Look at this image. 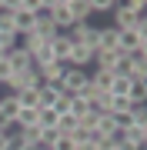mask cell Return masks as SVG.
Here are the masks:
<instances>
[{
	"label": "cell",
	"instance_id": "1",
	"mask_svg": "<svg viewBox=\"0 0 147 150\" xmlns=\"http://www.w3.org/2000/svg\"><path fill=\"white\" fill-rule=\"evenodd\" d=\"M50 20H54V27L64 33V30H70L74 27V13H70V4H67V0H54V4H50Z\"/></svg>",
	"mask_w": 147,
	"mask_h": 150
},
{
	"label": "cell",
	"instance_id": "2",
	"mask_svg": "<svg viewBox=\"0 0 147 150\" xmlns=\"http://www.w3.org/2000/svg\"><path fill=\"white\" fill-rule=\"evenodd\" d=\"M60 87H64V93H70L77 97L87 87V70H77V67H67V74H64V80H60Z\"/></svg>",
	"mask_w": 147,
	"mask_h": 150
},
{
	"label": "cell",
	"instance_id": "3",
	"mask_svg": "<svg viewBox=\"0 0 147 150\" xmlns=\"http://www.w3.org/2000/svg\"><path fill=\"white\" fill-rule=\"evenodd\" d=\"M94 64V50L84 47V43H74L70 47V57H67V67H77V70H87Z\"/></svg>",
	"mask_w": 147,
	"mask_h": 150
},
{
	"label": "cell",
	"instance_id": "4",
	"mask_svg": "<svg viewBox=\"0 0 147 150\" xmlns=\"http://www.w3.org/2000/svg\"><path fill=\"white\" fill-rule=\"evenodd\" d=\"M37 74H40V83H60V80H64V74H67V64H60V60H54V64L40 67Z\"/></svg>",
	"mask_w": 147,
	"mask_h": 150
},
{
	"label": "cell",
	"instance_id": "5",
	"mask_svg": "<svg viewBox=\"0 0 147 150\" xmlns=\"http://www.w3.org/2000/svg\"><path fill=\"white\" fill-rule=\"evenodd\" d=\"M7 64H10V70H13V74H23V70H30V67H33V60H30V54H27V50L13 47L10 54H7Z\"/></svg>",
	"mask_w": 147,
	"mask_h": 150
},
{
	"label": "cell",
	"instance_id": "6",
	"mask_svg": "<svg viewBox=\"0 0 147 150\" xmlns=\"http://www.w3.org/2000/svg\"><path fill=\"white\" fill-rule=\"evenodd\" d=\"M97 50H107V54H114V50H117V30L110 27V23L97 27Z\"/></svg>",
	"mask_w": 147,
	"mask_h": 150
},
{
	"label": "cell",
	"instance_id": "7",
	"mask_svg": "<svg viewBox=\"0 0 147 150\" xmlns=\"http://www.w3.org/2000/svg\"><path fill=\"white\" fill-rule=\"evenodd\" d=\"M127 100H131L134 107H144V103H147V77H134V80H131Z\"/></svg>",
	"mask_w": 147,
	"mask_h": 150
},
{
	"label": "cell",
	"instance_id": "8",
	"mask_svg": "<svg viewBox=\"0 0 147 150\" xmlns=\"http://www.w3.org/2000/svg\"><path fill=\"white\" fill-rule=\"evenodd\" d=\"M60 93H64V87H60V83H40V87H37V100H40V107H54Z\"/></svg>",
	"mask_w": 147,
	"mask_h": 150
},
{
	"label": "cell",
	"instance_id": "9",
	"mask_svg": "<svg viewBox=\"0 0 147 150\" xmlns=\"http://www.w3.org/2000/svg\"><path fill=\"white\" fill-rule=\"evenodd\" d=\"M87 83L97 90L100 97L110 93V83H114V74H107V70H94V74H87Z\"/></svg>",
	"mask_w": 147,
	"mask_h": 150
},
{
	"label": "cell",
	"instance_id": "10",
	"mask_svg": "<svg viewBox=\"0 0 147 150\" xmlns=\"http://www.w3.org/2000/svg\"><path fill=\"white\" fill-rule=\"evenodd\" d=\"M47 47H50V54H54V57L60 60V64H67V57H70V47H74V43H70V40H67V37H64V33H57V37H54V40H50V43H47Z\"/></svg>",
	"mask_w": 147,
	"mask_h": 150
},
{
	"label": "cell",
	"instance_id": "11",
	"mask_svg": "<svg viewBox=\"0 0 147 150\" xmlns=\"http://www.w3.org/2000/svg\"><path fill=\"white\" fill-rule=\"evenodd\" d=\"M57 120H60L57 110H50V107H37V127H40V130H57Z\"/></svg>",
	"mask_w": 147,
	"mask_h": 150
},
{
	"label": "cell",
	"instance_id": "12",
	"mask_svg": "<svg viewBox=\"0 0 147 150\" xmlns=\"http://www.w3.org/2000/svg\"><path fill=\"white\" fill-rule=\"evenodd\" d=\"M13 97H17V103H20V110H37L40 107L37 90H20V93H13Z\"/></svg>",
	"mask_w": 147,
	"mask_h": 150
},
{
	"label": "cell",
	"instance_id": "13",
	"mask_svg": "<svg viewBox=\"0 0 147 150\" xmlns=\"http://www.w3.org/2000/svg\"><path fill=\"white\" fill-rule=\"evenodd\" d=\"M90 33V23H74L70 30H64V37L70 40V43H84V37Z\"/></svg>",
	"mask_w": 147,
	"mask_h": 150
},
{
	"label": "cell",
	"instance_id": "14",
	"mask_svg": "<svg viewBox=\"0 0 147 150\" xmlns=\"http://www.w3.org/2000/svg\"><path fill=\"white\" fill-rule=\"evenodd\" d=\"M80 140H87V137H80V134L64 137V134H60V137L54 140V150H77V144H80Z\"/></svg>",
	"mask_w": 147,
	"mask_h": 150
},
{
	"label": "cell",
	"instance_id": "15",
	"mask_svg": "<svg viewBox=\"0 0 147 150\" xmlns=\"http://www.w3.org/2000/svg\"><path fill=\"white\" fill-rule=\"evenodd\" d=\"M57 134H64V137L77 134V117H70V113H60V120H57Z\"/></svg>",
	"mask_w": 147,
	"mask_h": 150
},
{
	"label": "cell",
	"instance_id": "16",
	"mask_svg": "<svg viewBox=\"0 0 147 150\" xmlns=\"http://www.w3.org/2000/svg\"><path fill=\"white\" fill-rule=\"evenodd\" d=\"M131 90V77H114V83H110V97H127Z\"/></svg>",
	"mask_w": 147,
	"mask_h": 150
},
{
	"label": "cell",
	"instance_id": "17",
	"mask_svg": "<svg viewBox=\"0 0 147 150\" xmlns=\"http://www.w3.org/2000/svg\"><path fill=\"white\" fill-rule=\"evenodd\" d=\"M13 123H17L20 130H23V127H37V110H20Z\"/></svg>",
	"mask_w": 147,
	"mask_h": 150
},
{
	"label": "cell",
	"instance_id": "18",
	"mask_svg": "<svg viewBox=\"0 0 147 150\" xmlns=\"http://www.w3.org/2000/svg\"><path fill=\"white\" fill-rule=\"evenodd\" d=\"M117 0H90V13H114Z\"/></svg>",
	"mask_w": 147,
	"mask_h": 150
},
{
	"label": "cell",
	"instance_id": "19",
	"mask_svg": "<svg viewBox=\"0 0 147 150\" xmlns=\"http://www.w3.org/2000/svg\"><path fill=\"white\" fill-rule=\"evenodd\" d=\"M0 33H7V37H17V27H13V17L7 10H0Z\"/></svg>",
	"mask_w": 147,
	"mask_h": 150
},
{
	"label": "cell",
	"instance_id": "20",
	"mask_svg": "<svg viewBox=\"0 0 147 150\" xmlns=\"http://www.w3.org/2000/svg\"><path fill=\"white\" fill-rule=\"evenodd\" d=\"M67 97H70V93H67ZM67 113H70V117H84V113H87V100H84V97H70V110H67Z\"/></svg>",
	"mask_w": 147,
	"mask_h": 150
},
{
	"label": "cell",
	"instance_id": "21",
	"mask_svg": "<svg viewBox=\"0 0 147 150\" xmlns=\"http://www.w3.org/2000/svg\"><path fill=\"white\" fill-rule=\"evenodd\" d=\"M50 110H57V113H67V110H70V97H67V93H60V97H57V103H54Z\"/></svg>",
	"mask_w": 147,
	"mask_h": 150
},
{
	"label": "cell",
	"instance_id": "22",
	"mask_svg": "<svg viewBox=\"0 0 147 150\" xmlns=\"http://www.w3.org/2000/svg\"><path fill=\"white\" fill-rule=\"evenodd\" d=\"M10 74H13V70H10V64H7V57H0V87L10 80Z\"/></svg>",
	"mask_w": 147,
	"mask_h": 150
},
{
	"label": "cell",
	"instance_id": "23",
	"mask_svg": "<svg viewBox=\"0 0 147 150\" xmlns=\"http://www.w3.org/2000/svg\"><path fill=\"white\" fill-rule=\"evenodd\" d=\"M77 150H100V147H97V140H94V137H87V140L77 144Z\"/></svg>",
	"mask_w": 147,
	"mask_h": 150
},
{
	"label": "cell",
	"instance_id": "24",
	"mask_svg": "<svg viewBox=\"0 0 147 150\" xmlns=\"http://www.w3.org/2000/svg\"><path fill=\"white\" fill-rule=\"evenodd\" d=\"M0 150H10V137H7V130H0Z\"/></svg>",
	"mask_w": 147,
	"mask_h": 150
},
{
	"label": "cell",
	"instance_id": "25",
	"mask_svg": "<svg viewBox=\"0 0 147 150\" xmlns=\"http://www.w3.org/2000/svg\"><path fill=\"white\" fill-rule=\"evenodd\" d=\"M17 150H37V147H17Z\"/></svg>",
	"mask_w": 147,
	"mask_h": 150
},
{
	"label": "cell",
	"instance_id": "26",
	"mask_svg": "<svg viewBox=\"0 0 147 150\" xmlns=\"http://www.w3.org/2000/svg\"><path fill=\"white\" fill-rule=\"evenodd\" d=\"M107 150H120V147H117V144H114V147H107Z\"/></svg>",
	"mask_w": 147,
	"mask_h": 150
},
{
	"label": "cell",
	"instance_id": "27",
	"mask_svg": "<svg viewBox=\"0 0 147 150\" xmlns=\"http://www.w3.org/2000/svg\"><path fill=\"white\" fill-rule=\"evenodd\" d=\"M0 93H4V87H0Z\"/></svg>",
	"mask_w": 147,
	"mask_h": 150
}]
</instances>
